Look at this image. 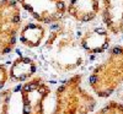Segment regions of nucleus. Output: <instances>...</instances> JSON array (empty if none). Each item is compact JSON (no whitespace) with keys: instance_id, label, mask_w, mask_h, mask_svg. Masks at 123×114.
<instances>
[{"instance_id":"nucleus-1","label":"nucleus","mask_w":123,"mask_h":114,"mask_svg":"<svg viewBox=\"0 0 123 114\" xmlns=\"http://www.w3.org/2000/svg\"><path fill=\"white\" fill-rule=\"evenodd\" d=\"M47 61L59 72H69L84 64L85 51L75 37L74 27L63 18L52 23L43 46Z\"/></svg>"},{"instance_id":"nucleus-2","label":"nucleus","mask_w":123,"mask_h":114,"mask_svg":"<svg viewBox=\"0 0 123 114\" xmlns=\"http://www.w3.org/2000/svg\"><path fill=\"white\" fill-rule=\"evenodd\" d=\"M83 76H70L55 91V106L52 114H89L96 107V99L81 86Z\"/></svg>"},{"instance_id":"nucleus-3","label":"nucleus","mask_w":123,"mask_h":114,"mask_svg":"<svg viewBox=\"0 0 123 114\" xmlns=\"http://www.w3.org/2000/svg\"><path fill=\"white\" fill-rule=\"evenodd\" d=\"M123 82V46L110 50L104 63L92 70L89 84L91 90L101 98H107Z\"/></svg>"},{"instance_id":"nucleus-4","label":"nucleus","mask_w":123,"mask_h":114,"mask_svg":"<svg viewBox=\"0 0 123 114\" xmlns=\"http://www.w3.org/2000/svg\"><path fill=\"white\" fill-rule=\"evenodd\" d=\"M21 28V9L15 0H0V57L10 53Z\"/></svg>"},{"instance_id":"nucleus-5","label":"nucleus","mask_w":123,"mask_h":114,"mask_svg":"<svg viewBox=\"0 0 123 114\" xmlns=\"http://www.w3.org/2000/svg\"><path fill=\"white\" fill-rule=\"evenodd\" d=\"M26 12L41 23H54L65 16L64 0H15Z\"/></svg>"},{"instance_id":"nucleus-6","label":"nucleus","mask_w":123,"mask_h":114,"mask_svg":"<svg viewBox=\"0 0 123 114\" xmlns=\"http://www.w3.org/2000/svg\"><path fill=\"white\" fill-rule=\"evenodd\" d=\"M50 88L41 77H33L21 87L22 114H44V102Z\"/></svg>"},{"instance_id":"nucleus-7","label":"nucleus","mask_w":123,"mask_h":114,"mask_svg":"<svg viewBox=\"0 0 123 114\" xmlns=\"http://www.w3.org/2000/svg\"><path fill=\"white\" fill-rule=\"evenodd\" d=\"M80 46L87 54H100L108 49L111 38L107 28L94 27L81 36Z\"/></svg>"},{"instance_id":"nucleus-8","label":"nucleus","mask_w":123,"mask_h":114,"mask_svg":"<svg viewBox=\"0 0 123 114\" xmlns=\"http://www.w3.org/2000/svg\"><path fill=\"white\" fill-rule=\"evenodd\" d=\"M102 21L108 32L123 33V0H102Z\"/></svg>"},{"instance_id":"nucleus-9","label":"nucleus","mask_w":123,"mask_h":114,"mask_svg":"<svg viewBox=\"0 0 123 114\" xmlns=\"http://www.w3.org/2000/svg\"><path fill=\"white\" fill-rule=\"evenodd\" d=\"M100 11V0H68L67 1V12L75 21L81 23L95 20Z\"/></svg>"},{"instance_id":"nucleus-10","label":"nucleus","mask_w":123,"mask_h":114,"mask_svg":"<svg viewBox=\"0 0 123 114\" xmlns=\"http://www.w3.org/2000/svg\"><path fill=\"white\" fill-rule=\"evenodd\" d=\"M20 42L28 48H37L42 44L46 37V28L44 26L38 22H27L18 32Z\"/></svg>"},{"instance_id":"nucleus-11","label":"nucleus","mask_w":123,"mask_h":114,"mask_svg":"<svg viewBox=\"0 0 123 114\" xmlns=\"http://www.w3.org/2000/svg\"><path fill=\"white\" fill-rule=\"evenodd\" d=\"M37 70V64L35 60L27 57H18L16 58L9 70V76L12 81L16 82H24L30 80L35 75Z\"/></svg>"},{"instance_id":"nucleus-12","label":"nucleus","mask_w":123,"mask_h":114,"mask_svg":"<svg viewBox=\"0 0 123 114\" xmlns=\"http://www.w3.org/2000/svg\"><path fill=\"white\" fill-rule=\"evenodd\" d=\"M95 114H123V103L117 101H110Z\"/></svg>"},{"instance_id":"nucleus-13","label":"nucleus","mask_w":123,"mask_h":114,"mask_svg":"<svg viewBox=\"0 0 123 114\" xmlns=\"http://www.w3.org/2000/svg\"><path fill=\"white\" fill-rule=\"evenodd\" d=\"M11 97H12L11 90H0V114H9Z\"/></svg>"},{"instance_id":"nucleus-14","label":"nucleus","mask_w":123,"mask_h":114,"mask_svg":"<svg viewBox=\"0 0 123 114\" xmlns=\"http://www.w3.org/2000/svg\"><path fill=\"white\" fill-rule=\"evenodd\" d=\"M7 80H9V70L6 69L5 65L0 64V90L4 88Z\"/></svg>"}]
</instances>
